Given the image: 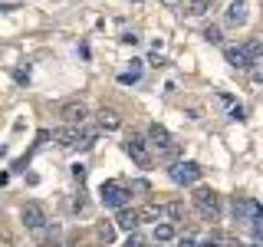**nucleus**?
Wrapping results in <instances>:
<instances>
[{"mask_svg":"<svg viewBox=\"0 0 263 247\" xmlns=\"http://www.w3.org/2000/svg\"><path fill=\"white\" fill-rule=\"evenodd\" d=\"M191 201H194V208L197 214H201L204 221H220V198L214 188H194V195H191Z\"/></svg>","mask_w":263,"mask_h":247,"instance_id":"nucleus-1","label":"nucleus"},{"mask_svg":"<svg viewBox=\"0 0 263 247\" xmlns=\"http://www.w3.org/2000/svg\"><path fill=\"white\" fill-rule=\"evenodd\" d=\"M99 201H102L105 208L122 211V208H128L132 191H128L125 185H119V181H102V188H99Z\"/></svg>","mask_w":263,"mask_h":247,"instance_id":"nucleus-2","label":"nucleus"},{"mask_svg":"<svg viewBox=\"0 0 263 247\" xmlns=\"http://www.w3.org/2000/svg\"><path fill=\"white\" fill-rule=\"evenodd\" d=\"M230 211H234L237 221H247V224H253L257 218H263V204L253 201V198H243V195H234V201H230Z\"/></svg>","mask_w":263,"mask_h":247,"instance_id":"nucleus-3","label":"nucleus"},{"mask_svg":"<svg viewBox=\"0 0 263 247\" xmlns=\"http://www.w3.org/2000/svg\"><path fill=\"white\" fill-rule=\"evenodd\" d=\"M148 145L158 148V155H171V158L178 155V145H175V138H171V132L164 126H158V122L148 126Z\"/></svg>","mask_w":263,"mask_h":247,"instance_id":"nucleus-4","label":"nucleus"},{"mask_svg":"<svg viewBox=\"0 0 263 247\" xmlns=\"http://www.w3.org/2000/svg\"><path fill=\"white\" fill-rule=\"evenodd\" d=\"M168 175L175 185H197L201 181V165L197 162H171Z\"/></svg>","mask_w":263,"mask_h":247,"instance_id":"nucleus-5","label":"nucleus"},{"mask_svg":"<svg viewBox=\"0 0 263 247\" xmlns=\"http://www.w3.org/2000/svg\"><path fill=\"white\" fill-rule=\"evenodd\" d=\"M125 152L132 155V162H135L138 168H152V148H148V138H142V135H128Z\"/></svg>","mask_w":263,"mask_h":247,"instance_id":"nucleus-6","label":"nucleus"},{"mask_svg":"<svg viewBox=\"0 0 263 247\" xmlns=\"http://www.w3.org/2000/svg\"><path fill=\"white\" fill-rule=\"evenodd\" d=\"M20 221H23V227H30V231H43L46 227V208L40 201H27L20 208Z\"/></svg>","mask_w":263,"mask_h":247,"instance_id":"nucleus-7","label":"nucleus"},{"mask_svg":"<svg viewBox=\"0 0 263 247\" xmlns=\"http://www.w3.org/2000/svg\"><path fill=\"white\" fill-rule=\"evenodd\" d=\"M60 119L66 122V126H82V122L89 119V109L82 99H69V102L60 105Z\"/></svg>","mask_w":263,"mask_h":247,"instance_id":"nucleus-8","label":"nucleus"},{"mask_svg":"<svg viewBox=\"0 0 263 247\" xmlns=\"http://www.w3.org/2000/svg\"><path fill=\"white\" fill-rule=\"evenodd\" d=\"M247 10H250V7H247V0H230L227 10H224V20L230 23V27H243L247 16H250Z\"/></svg>","mask_w":263,"mask_h":247,"instance_id":"nucleus-9","label":"nucleus"},{"mask_svg":"<svg viewBox=\"0 0 263 247\" xmlns=\"http://www.w3.org/2000/svg\"><path fill=\"white\" fill-rule=\"evenodd\" d=\"M224 60L234 66V69H250V56H247L243 46H227L224 49Z\"/></svg>","mask_w":263,"mask_h":247,"instance_id":"nucleus-10","label":"nucleus"},{"mask_svg":"<svg viewBox=\"0 0 263 247\" xmlns=\"http://www.w3.org/2000/svg\"><path fill=\"white\" fill-rule=\"evenodd\" d=\"M138 224H142V218H138V211L135 208H122L119 214H115V227H122V231H135Z\"/></svg>","mask_w":263,"mask_h":247,"instance_id":"nucleus-11","label":"nucleus"},{"mask_svg":"<svg viewBox=\"0 0 263 247\" xmlns=\"http://www.w3.org/2000/svg\"><path fill=\"white\" fill-rule=\"evenodd\" d=\"M99 126H102L105 132H115V129L122 126L119 112H115V109H102V112H99Z\"/></svg>","mask_w":263,"mask_h":247,"instance_id":"nucleus-12","label":"nucleus"},{"mask_svg":"<svg viewBox=\"0 0 263 247\" xmlns=\"http://www.w3.org/2000/svg\"><path fill=\"white\" fill-rule=\"evenodd\" d=\"M155 241L158 244H168V241H175V224H171V221H164V224H155Z\"/></svg>","mask_w":263,"mask_h":247,"instance_id":"nucleus-13","label":"nucleus"},{"mask_svg":"<svg viewBox=\"0 0 263 247\" xmlns=\"http://www.w3.org/2000/svg\"><path fill=\"white\" fill-rule=\"evenodd\" d=\"M96 237H99L102 244H112V241H115V224H112V221H99Z\"/></svg>","mask_w":263,"mask_h":247,"instance_id":"nucleus-14","label":"nucleus"},{"mask_svg":"<svg viewBox=\"0 0 263 247\" xmlns=\"http://www.w3.org/2000/svg\"><path fill=\"white\" fill-rule=\"evenodd\" d=\"M142 221H164V204H148V208L138 211Z\"/></svg>","mask_w":263,"mask_h":247,"instance_id":"nucleus-15","label":"nucleus"},{"mask_svg":"<svg viewBox=\"0 0 263 247\" xmlns=\"http://www.w3.org/2000/svg\"><path fill=\"white\" fill-rule=\"evenodd\" d=\"M138 76H142V60H132V69L122 73L119 82H122V86H132V82H138Z\"/></svg>","mask_w":263,"mask_h":247,"instance_id":"nucleus-16","label":"nucleus"},{"mask_svg":"<svg viewBox=\"0 0 263 247\" xmlns=\"http://www.w3.org/2000/svg\"><path fill=\"white\" fill-rule=\"evenodd\" d=\"M164 218H171V221H181V218H184V204H181V201H171V204H164Z\"/></svg>","mask_w":263,"mask_h":247,"instance_id":"nucleus-17","label":"nucleus"},{"mask_svg":"<svg viewBox=\"0 0 263 247\" xmlns=\"http://www.w3.org/2000/svg\"><path fill=\"white\" fill-rule=\"evenodd\" d=\"M247 73H250V79L260 86V82H263V56H257V60L250 63V69H247Z\"/></svg>","mask_w":263,"mask_h":247,"instance_id":"nucleus-18","label":"nucleus"},{"mask_svg":"<svg viewBox=\"0 0 263 247\" xmlns=\"http://www.w3.org/2000/svg\"><path fill=\"white\" fill-rule=\"evenodd\" d=\"M208 7H211V0H194V4L187 7V13H191V16H201V13H208Z\"/></svg>","mask_w":263,"mask_h":247,"instance_id":"nucleus-19","label":"nucleus"},{"mask_svg":"<svg viewBox=\"0 0 263 247\" xmlns=\"http://www.w3.org/2000/svg\"><path fill=\"white\" fill-rule=\"evenodd\" d=\"M204 40H208V43H220V40H224L220 37V27H208L204 30Z\"/></svg>","mask_w":263,"mask_h":247,"instance_id":"nucleus-20","label":"nucleus"},{"mask_svg":"<svg viewBox=\"0 0 263 247\" xmlns=\"http://www.w3.org/2000/svg\"><path fill=\"white\" fill-rule=\"evenodd\" d=\"M86 175H89V171H86V165H72V178H76L79 185L86 181Z\"/></svg>","mask_w":263,"mask_h":247,"instance_id":"nucleus-21","label":"nucleus"},{"mask_svg":"<svg viewBox=\"0 0 263 247\" xmlns=\"http://www.w3.org/2000/svg\"><path fill=\"white\" fill-rule=\"evenodd\" d=\"M122 247H145V241H142V237L135 234V231H132V234H128V241L122 244Z\"/></svg>","mask_w":263,"mask_h":247,"instance_id":"nucleus-22","label":"nucleus"},{"mask_svg":"<svg viewBox=\"0 0 263 247\" xmlns=\"http://www.w3.org/2000/svg\"><path fill=\"white\" fill-rule=\"evenodd\" d=\"M250 227H253V237H257V241H263V218H257Z\"/></svg>","mask_w":263,"mask_h":247,"instance_id":"nucleus-23","label":"nucleus"},{"mask_svg":"<svg viewBox=\"0 0 263 247\" xmlns=\"http://www.w3.org/2000/svg\"><path fill=\"white\" fill-rule=\"evenodd\" d=\"M13 79L16 82H27L30 79V69H23V66H20V69H13Z\"/></svg>","mask_w":263,"mask_h":247,"instance_id":"nucleus-24","label":"nucleus"},{"mask_svg":"<svg viewBox=\"0 0 263 247\" xmlns=\"http://www.w3.org/2000/svg\"><path fill=\"white\" fill-rule=\"evenodd\" d=\"M178 247H197V244H194L191 234H184V237H178Z\"/></svg>","mask_w":263,"mask_h":247,"instance_id":"nucleus-25","label":"nucleus"},{"mask_svg":"<svg viewBox=\"0 0 263 247\" xmlns=\"http://www.w3.org/2000/svg\"><path fill=\"white\" fill-rule=\"evenodd\" d=\"M197 247H224V244H220V237H208V241H201Z\"/></svg>","mask_w":263,"mask_h":247,"instance_id":"nucleus-26","label":"nucleus"},{"mask_svg":"<svg viewBox=\"0 0 263 247\" xmlns=\"http://www.w3.org/2000/svg\"><path fill=\"white\" fill-rule=\"evenodd\" d=\"M230 119H243V109H240V105H230Z\"/></svg>","mask_w":263,"mask_h":247,"instance_id":"nucleus-27","label":"nucleus"},{"mask_svg":"<svg viewBox=\"0 0 263 247\" xmlns=\"http://www.w3.org/2000/svg\"><path fill=\"white\" fill-rule=\"evenodd\" d=\"M122 43H128V46H135V43H138V37H135V33H125V37H122Z\"/></svg>","mask_w":263,"mask_h":247,"instance_id":"nucleus-28","label":"nucleus"},{"mask_svg":"<svg viewBox=\"0 0 263 247\" xmlns=\"http://www.w3.org/2000/svg\"><path fill=\"white\" fill-rule=\"evenodd\" d=\"M224 247H243L240 241H224Z\"/></svg>","mask_w":263,"mask_h":247,"instance_id":"nucleus-29","label":"nucleus"},{"mask_svg":"<svg viewBox=\"0 0 263 247\" xmlns=\"http://www.w3.org/2000/svg\"><path fill=\"white\" fill-rule=\"evenodd\" d=\"M164 4H168V7H178V0H164Z\"/></svg>","mask_w":263,"mask_h":247,"instance_id":"nucleus-30","label":"nucleus"}]
</instances>
